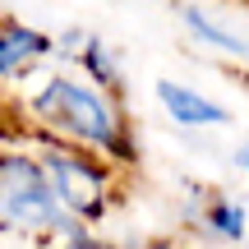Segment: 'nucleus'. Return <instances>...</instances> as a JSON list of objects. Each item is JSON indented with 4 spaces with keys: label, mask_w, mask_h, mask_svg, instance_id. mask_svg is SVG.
I'll list each match as a JSON object with an SVG mask.
<instances>
[{
    "label": "nucleus",
    "mask_w": 249,
    "mask_h": 249,
    "mask_svg": "<svg viewBox=\"0 0 249 249\" xmlns=\"http://www.w3.org/2000/svg\"><path fill=\"white\" fill-rule=\"evenodd\" d=\"M37 161H42L46 185H51L55 203L65 208V217L88 226V222H97V217L107 213L111 180H116L111 161L92 157V152H83V148H70V143H60V139H46V134H42V157Z\"/></svg>",
    "instance_id": "7ed1b4c3"
},
{
    "label": "nucleus",
    "mask_w": 249,
    "mask_h": 249,
    "mask_svg": "<svg viewBox=\"0 0 249 249\" xmlns=\"http://www.w3.org/2000/svg\"><path fill=\"white\" fill-rule=\"evenodd\" d=\"M0 226L28 235H60V240L83 231L74 217H65L46 185L42 161L28 152H0Z\"/></svg>",
    "instance_id": "f03ea898"
},
{
    "label": "nucleus",
    "mask_w": 249,
    "mask_h": 249,
    "mask_svg": "<svg viewBox=\"0 0 249 249\" xmlns=\"http://www.w3.org/2000/svg\"><path fill=\"white\" fill-rule=\"evenodd\" d=\"M33 116L51 129L46 139H60V143H70V148H83V152H92V157H102V161L129 166V161L139 157L120 102L111 97V92L92 88L88 79L51 74V79L37 88V97H33Z\"/></svg>",
    "instance_id": "f257e3e1"
},
{
    "label": "nucleus",
    "mask_w": 249,
    "mask_h": 249,
    "mask_svg": "<svg viewBox=\"0 0 249 249\" xmlns=\"http://www.w3.org/2000/svg\"><path fill=\"white\" fill-rule=\"evenodd\" d=\"M157 97H161V107H166V116L176 120V124H185V129L231 124V111H226V107H217L213 97H203V92L185 88V83H171V79H161V83H157Z\"/></svg>",
    "instance_id": "39448f33"
},
{
    "label": "nucleus",
    "mask_w": 249,
    "mask_h": 249,
    "mask_svg": "<svg viewBox=\"0 0 249 249\" xmlns=\"http://www.w3.org/2000/svg\"><path fill=\"white\" fill-rule=\"evenodd\" d=\"M180 18L189 23V33H194L198 42L217 46V51H226V55H240V60L249 65V37L245 33H231L222 18H213L208 9H194V5H180Z\"/></svg>",
    "instance_id": "423d86ee"
},
{
    "label": "nucleus",
    "mask_w": 249,
    "mask_h": 249,
    "mask_svg": "<svg viewBox=\"0 0 249 249\" xmlns=\"http://www.w3.org/2000/svg\"><path fill=\"white\" fill-rule=\"evenodd\" d=\"M65 249H116V245H107V240H92L88 231H79V235H70V240H65Z\"/></svg>",
    "instance_id": "6e6552de"
},
{
    "label": "nucleus",
    "mask_w": 249,
    "mask_h": 249,
    "mask_svg": "<svg viewBox=\"0 0 249 249\" xmlns=\"http://www.w3.org/2000/svg\"><path fill=\"white\" fill-rule=\"evenodd\" d=\"M203 226H208V235H217V240L240 245L249 235V213H245V203H235V198H203Z\"/></svg>",
    "instance_id": "0eeeda50"
},
{
    "label": "nucleus",
    "mask_w": 249,
    "mask_h": 249,
    "mask_svg": "<svg viewBox=\"0 0 249 249\" xmlns=\"http://www.w3.org/2000/svg\"><path fill=\"white\" fill-rule=\"evenodd\" d=\"M55 51V42L46 33H37L33 23L18 18H0V79H18L23 70H33L37 60Z\"/></svg>",
    "instance_id": "20e7f679"
},
{
    "label": "nucleus",
    "mask_w": 249,
    "mask_h": 249,
    "mask_svg": "<svg viewBox=\"0 0 249 249\" xmlns=\"http://www.w3.org/2000/svg\"><path fill=\"white\" fill-rule=\"evenodd\" d=\"M235 161H240V166H245V176H249V148H240V152H235Z\"/></svg>",
    "instance_id": "1a4fd4ad"
}]
</instances>
